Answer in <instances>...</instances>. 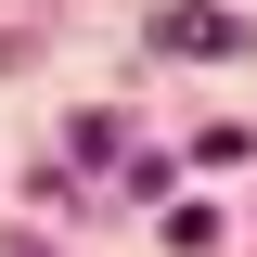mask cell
<instances>
[{
    "label": "cell",
    "instance_id": "obj_1",
    "mask_svg": "<svg viewBox=\"0 0 257 257\" xmlns=\"http://www.w3.org/2000/svg\"><path fill=\"white\" fill-rule=\"evenodd\" d=\"M155 52H244L231 13H155Z\"/></svg>",
    "mask_w": 257,
    "mask_h": 257
}]
</instances>
